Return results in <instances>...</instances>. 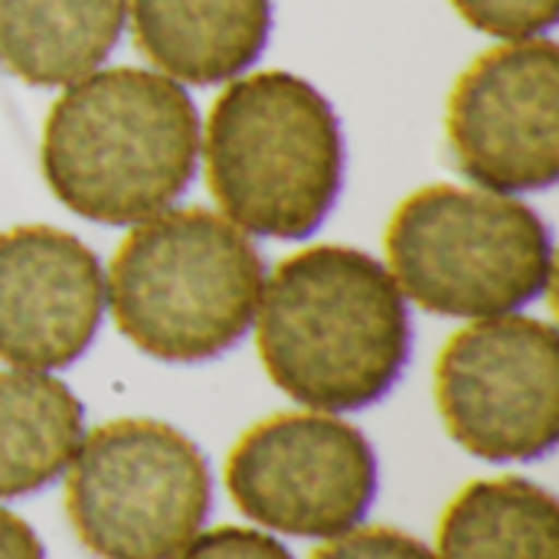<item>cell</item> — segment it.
I'll list each match as a JSON object with an SVG mask.
<instances>
[{
  "label": "cell",
  "mask_w": 559,
  "mask_h": 559,
  "mask_svg": "<svg viewBox=\"0 0 559 559\" xmlns=\"http://www.w3.org/2000/svg\"><path fill=\"white\" fill-rule=\"evenodd\" d=\"M255 344L269 380L314 413L380 403L413 350L409 301L386 262L354 246H305L265 275Z\"/></svg>",
  "instance_id": "cell-1"
},
{
  "label": "cell",
  "mask_w": 559,
  "mask_h": 559,
  "mask_svg": "<svg viewBox=\"0 0 559 559\" xmlns=\"http://www.w3.org/2000/svg\"><path fill=\"white\" fill-rule=\"evenodd\" d=\"M203 124L187 85L157 69L115 66L52 102L39 167L52 197L102 226H138L190 190Z\"/></svg>",
  "instance_id": "cell-2"
},
{
  "label": "cell",
  "mask_w": 559,
  "mask_h": 559,
  "mask_svg": "<svg viewBox=\"0 0 559 559\" xmlns=\"http://www.w3.org/2000/svg\"><path fill=\"white\" fill-rule=\"evenodd\" d=\"M200 160L219 213L246 236H314L344 190V131L308 79L265 69L233 79L210 108Z\"/></svg>",
  "instance_id": "cell-3"
},
{
  "label": "cell",
  "mask_w": 559,
  "mask_h": 559,
  "mask_svg": "<svg viewBox=\"0 0 559 559\" xmlns=\"http://www.w3.org/2000/svg\"><path fill=\"white\" fill-rule=\"evenodd\" d=\"M265 259L219 210L170 206L124 236L105 298L118 331L164 364L229 354L255 321Z\"/></svg>",
  "instance_id": "cell-4"
},
{
  "label": "cell",
  "mask_w": 559,
  "mask_h": 559,
  "mask_svg": "<svg viewBox=\"0 0 559 559\" xmlns=\"http://www.w3.org/2000/svg\"><path fill=\"white\" fill-rule=\"evenodd\" d=\"M386 269L406 301L455 321H485L518 314L550 288L554 236L518 197L432 183L396 206Z\"/></svg>",
  "instance_id": "cell-5"
},
{
  "label": "cell",
  "mask_w": 559,
  "mask_h": 559,
  "mask_svg": "<svg viewBox=\"0 0 559 559\" xmlns=\"http://www.w3.org/2000/svg\"><path fill=\"white\" fill-rule=\"evenodd\" d=\"M66 514L98 559H177L213 504L206 455L157 419H115L82 436Z\"/></svg>",
  "instance_id": "cell-6"
},
{
  "label": "cell",
  "mask_w": 559,
  "mask_h": 559,
  "mask_svg": "<svg viewBox=\"0 0 559 559\" xmlns=\"http://www.w3.org/2000/svg\"><path fill=\"white\" fill-rule=\"evenodd\" d=\"M436 403L449 436L485 462H534L559 439L557 328L501 314L468 321L436 364Z\"/></svg>",
  "instance_id": "cell-7"
},
{
  "label": "cell",
  "mask_w": 559,
  "mask_h": 559,
  "mask_svg": "<svg viewBox=\"0 0 559 559\" xmlns=\"http://www.w3.org/2000/svg\"><path fill=\"white\" fill-rule=\"evenodd\" d=\"M380 465L370 439L334 413H278L233 445L226 491L265 531L334 540L377 501Z\"/></svg>",
  "instance_id": "cell-8"
},
{
  "label": "cell",
  "mask_w": 559,
  "mask_h": 559,
  "mask_svg": "<svg viewBox=\"0 0 559 559\" xmlns=\"http://www.w3.org/2000/svg\"><path fill=\"white\" fill-rule=\"evenodd\" d=\"M449 144L481 190L524 197L559 180V52L550 36L481 52L449 98Z\"/></svg>",
  "instance_id": "cell-9"
},
{
  "label": "cell",
  "mask_w": 559,
  "mask_h": 559,
  "mask_svg": "<svg viewBox=\"0 0 559 559\" xmlns=\"http://www.w3.org/2000/svg\"><path fill=\"white\" fill-rule=\"evenodd\" d=\"M98 255L59 226L0 233V360L16 370L72 367L105 318Z\"/></svg>",
  "instance_id": "cell-10"
},
{
  "label": "cell",
  "mask_w": 559,
  "mask_h": 559,
  "mask_svg": "<svg viewBox=\"0 0 559 559\" xmlns=\"http://www.w3.org/2000/svg\"><path fill=\"white\" fill-rule=\"evenodd\" d=\"M138 49L180 85H219L246 75L265 52L272 0H128Z\"/></svg>",
  "instance_id": "cell-11"
},
{
  "label": "cell",
  "mask_w": 559,
  "mask_h": 559,
  "mask_svg": "<svg viewBox=\"0 0 559 559\" xmlns=\"http://www.w3.org/2000/svg\"><path fill=\"white\" fill-rule=\"evenodd\" d=\"M128 0H0V69L36 88H66L115 52Z\"/></svg>",
  "instance_id": "cell-12"
},
{
  "label": "cell",
  "mask_w": 559,
  "mask_h": 559,
  "mask_svg": "<svg viewBox=\"0 0 559 559\" xmlns=\"http://www.w3.org/2000/svg\"><path fill=\"white\" fill-rule=\"evenodd\" d=\"M85 436L79 396L39 370L0 373V501L43 491L69 468Z\"/></svg>",
  "instance_id": "cell-13"
},
{
  "label": "cell",
  "mask_w": 559,
  "mask_h": 559,
  "mask_svg": "<svg viewBox=\"0 0 559 559\" xmlns=\"http://www.w3.org/2000/svg\"><path fill=\"white\" fill-rule=\"evenodd\" d=\"M436 559H559L557 498L518 475L472 481L439 521Z\"/></svg>",
  "instance_id": "cell-14"
},
{
  "label": "cell",
  "mask_w": 559,
  "mask_h": 559,
  "mask_svg": "<svg viewBox=\"0 0 559 559\" xmlns=\"http://www.w3.org/2000/svg\"><path fill=\"white\" fill-rule=\"evenodd\" d=\"M459 16L501 43L537 39L557 26L559 0H452Z\"/></svg>",
  "instance_id": "cell-15"
},
{
  "label": "cell",
  "mask_w": 559,
  "mask_h": 559,
  "mask_svg": "<svg viewBox=\"0 0 559 559\" xmlns=\"http://www.w3.org/2000/svg\"><path fill=\"white\" fill-rule=\"evenodd\" d=\"M311 559H436V554L396 527H354L314 550Z\"/></svg>",
  "instance_id": "cell-16"
},
{
  "label": "cell",
  "mask_w": 559,
  "mask_h": 559,
  "mask_svg": "<svg viewBox=\"0 0 559 559\" xmlns=\"http://www.w3.org/2000/svg\"><path fill=\"white\" fill-rule=\"evenodd\" d=\"M177 559H295L275 537L249 527H216L197 534Z\"/></svg>",
  "instance_id": "cell-17"
},
{
  "label": "cell",
  "mask_w": 559,
  "mask_h": 559,
  "mask_svg": "<svg viewBox=\"0 0 559 559\" xmlns=\"http://www.w3.org/2000/svg\"><path fill=\"white\" fill-rule=\"evenodd\" d=\"M0 559H46L36 531L7 508H0Z\"/></svg>",
  "instance_id": "cell-18"
}]
</instances>
